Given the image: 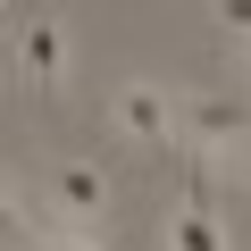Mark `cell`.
<instances>
[{
  "mask_svg": "<svg viewBox=\"0 0 251 251\" xmlns=\"http://www.w3.org/2000/svg\"><path fill=\"white\" fill-rule=\"evenodd\" d=\"M109 201H117V176H109L100 159H59L50 184H42V218L67 226V234H100Z\"/></svg>",
  "mask_w": 251,
  "mask_h": 251,
  "instance_id": "obj_1",
  "label": "cell"
},
{
  "mask_svg": "<svg viewBox=\"0 0 251 251\" xmlns=\"http://www.w3.org/2000/svg\"><path fill=\"white\" fill-rule=\"evenodd\" d=\"M109 117H117V134L134 143V151H168L176 143V92L159 75H126L117 100H109Z\"/></svg>",
  "mask_w": 251,
  "mask_h": 251,
  "instance_id": "obj_2",
  "label": "cell"
},
{
  "mask_svg": "<svg viewBox=\"0 0 251 251\" xmlns=\"http://www.w3.org/2000/svg\"><path fill=\"white\" fill-rule=\"evenodd\" d=\"M17 67L34 92H67V67H75V42H67V17H25L17 25Z\"/></svg>",
  "mask_w": 251,
  "mask_h": 251,
  "instance_id": "obj_3",
  "label": "cell"
},
{
  "mask_svg": "<svg viewBox=\"0 0 251 251\" xmlns=\"http://www.w3.org/2000/svg\"><path fill=\"white\" fill-rule=\"evenodd\" d=\"M168 243H176V251H226V226H218L201 201H184V209L168 218Z\"/></svg>",
  "mask_w": 251,
  "mask_h": 251,
  "instance_id": "obj_4",
  "label": "cell"
},
{
  "mask_svg": "<svg viewBox=\"0 0 251 251\" xmlns=\"http://www.w3.org/2000/svg\"><path fill=\"white\" fill-rule=\"evenodd\" d=\"M201 168H226V176H251V126H243V134H226L218 151H201Z\"/></svg>",
  "mask_w": 251,
  "mask_h": 251,
  "instance_id": "obj_5",
  "label": "cell"
},
{
  "mask_svg": "<svg viewBox=\"0 0 251 251\" xmlns=\"http://www.w3.org/2000/svg\"><path fill=\"white\" fill-rule=\"evenodd\" d=\"M25 251H109L100 234H67V226H50V234H34Z\"/></svg>",
  "mask_w": 251,
  "mask_h": 251,
  "instance_id": "obj_6",
  "label": "cell"
},
{
  "mask_svg": "<svg viewBox=\"0 0 251 251\" xmlns=\"http://www.w3.org/2000/svg\"><path fill=\"white\" fill-rule=\"evenodd\" d=\"M209 17H218V25H226L234 42H251V0H218V9H209Z\"/></svg>",
  "mask_w": 251,
  "mask_h": 251,
  "instance_id": "obj_7",
  "label": "cell"
},
{
  "mask_svg": "<svg viewBox=\"0 0 251 251\" xmlns=\"http://www.w3.org/2000/svg\"><path fill=\"white\" fill-rule=\"evenodd\" d=\"M234 50H243V75H251V42H234Z\"/></svg>",
  "mask_w": 251,
  "mask_h": 251,
  "instance_id": "obj_8",
  "label": "cell"
}]
</instances>
